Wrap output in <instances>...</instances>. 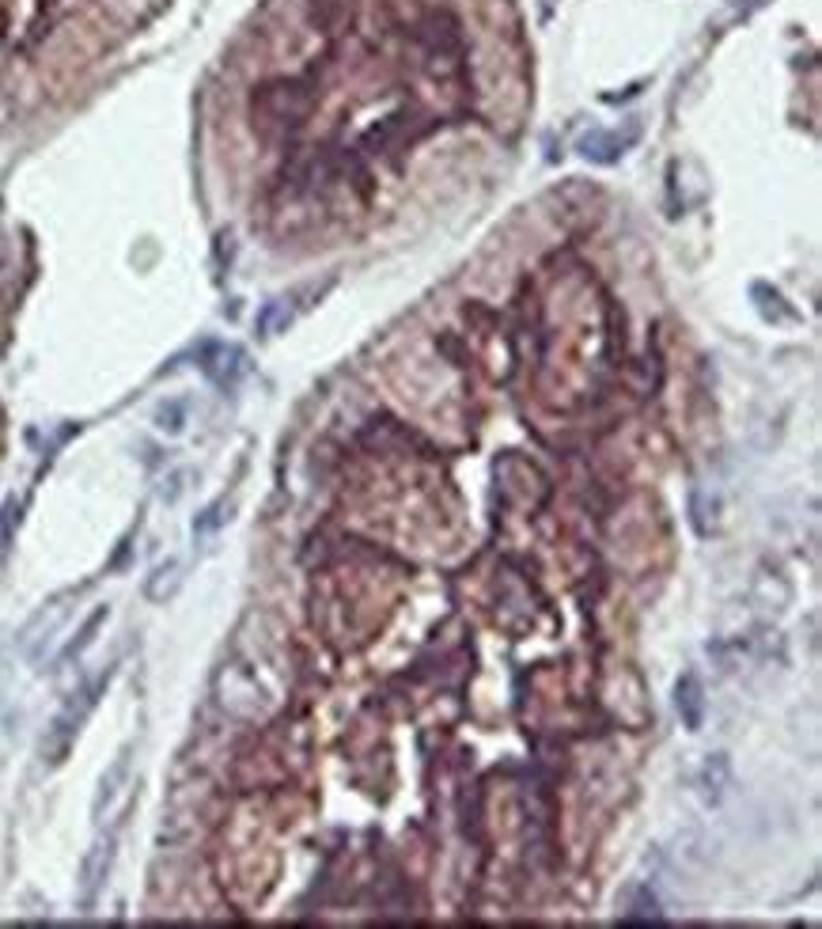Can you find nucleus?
<instances>
[{
  "mask_svg": "<svg viewBox=\"0 0 822 929\" xmlns=\"http://www.w3.org/2000/svg\"><path fill=\"white\" fill-rule=\"evenodd\" d=\"M156 421H160V429L179 432L182 429V407H163L160 413H156Z\"/></svg>",
  "mask_w": 822,
  "mask_h": 929,
  "instance_id": "9b49d317",
  "label": "nucleus"
},
{
  "mask_svg": "<svg viewBox=\"0 0 822 929\" xmlns=\"http://www.w3.org/2000/svg\"><path fill=\"white\" fill-rule=\"evenodd\" d=\"M179 585H182V566L174 562V558H168L163 566L152 569V577H148V585H144V596L152 603H168L171 596L179 592Z\"/></svg>",
  "mask_w": 822,
  "mask_h": 929,
  "instance_id": "6e6552de",
  "label": "nucleus"
},
{
  "mask_svg": "<svg viewBox=\"0 0 822 929\" xmlns=\"http://www.w3.org/2000/svg\"><path fill=\"white\" fill-rule=\"evenodd\" d=\"M107 683H110V671H103L99 679H91V683L80 687L77 695L64 702V710L53 717V725H50V736H46V743H42V756L50 759V762H61L64 759V751H69V743H72V736L80 732V725L88 721V713L96 710V702H99V695L107 691Z\"/></svg>",
  "mask_w": 822,
  "mask_h": 929,
  "instance_id": "f257e3e1",
  "label": "nucleus"
},
{
  "mask_svg": "<svg viewBox=\"0 0 822 929\" xmlns=\"http://www.w3.org/2000/svg\"><path fill=\"white\" fill-rule=\"evenodd\" d=\"M217 691H220V706L235 717H247V721H258V717L270 710V698H265V691L258 687V679L239 665H228L220 671Z\"/></svg>",
  "mask_w": 822,
  "mask_h": 929,
  "instance_id": "f03ea898",
  "label": "nucleus"
},
{
  "mask_svg": "<svg viewBox=\"0 0 822 929\" xmlns=\"http://www.w3.org/2000/svg\"><path fill=\"white\" fill-rule=\"evenodd\" d=\"M129 775H133V748H126L122 756L107 767V775L99 778V789H96V800H91V820L96 823H107L110 812L118 808V800H122L126 786H129Z\"/></svg>",
  "mask_w": 822,
  "mask_h": 929,
  "instance_id": "20e7f679",
  "label": "nucleus"
},
{
  "mask_svg": "<svg viewBox=\"0 0 822 929\" xmlns=\"http://www.w3.org/2000/svg\"><path fill=\"white\" fill-rule=\"evenodd\" d=\"M110 865H114V835H107V839H99L91 846L84 865H80V907L84 910L96 907L99 891H103L107 877H110Z\"/></svg>",
  "mask_w": 822,
  "mask_h": 929,
  "instance_id": "39448f33",
  "label": "nucleus"
},
{
  "mask_svg": "<svg viewBox=\"0 0 822 929\" xmlns=\"http://www.w3.org/2000/svg\"><path fill=\"white\" fill-rule=\"evenodd\" d=\"M724 781H728V759L724 756H713L705 762V775H701V793H705V800H720V793H724Z\"/></svg>",
  "mask_w": 822,
  "mask_h": 929,
  "instance_id": "9d476101",
  "label": "nucleus"
},
{
  "mask_svg": "<svg viewBox=\"0 0 822 929\" xmlns=\"http://www.w3.org/2000/svg\"><path fill=\"white\" fill-rule=\"evenodd\" d=\"M69 615H72L69 603H50L34 615L31 627L23 630V649H27V660H31V665H42L46 652L53 649L58 633L64 630V622H69Z\"/></svg>",
  "mask_w": 822,
  "mask_h": 929,
  "instance_id": "7ed1b4c3",
  "label": "nucleus"
},
{
  "mask_svg": "<svg viewBox=\"0 0 822 929\" xmlns=\"http://www.w3.org/2000/svg\"><path fill=\"white\" fill-rule=\"evenodd\" d=\"M110 619V607H96V611L88 615V622L84 627L77 630V638L69 641V646L61 649V657H58V665H72V660H80L84 657V649L91 646V641H96V633L103 630V622Z\"/></svg>",
  "mask_w": 822,
  "mask_h": 929,
  "instance_id": "1a4fd4ad",
  "label": "nucleus"
},
{
  "mask_svg": "<svg viewBox=\"0 0 822 929\" xmlns=\"http://www.w3.org/2000/svg\"><path fill=\"white\" fill-rule=\"evenodd\" d=\"M636 137H641V126H630V130H595V133H584L580 137V156H588V160L595 163H614L622 160L625 152L636 144Z\"/></svg>",
  "mask_w": 822,
  "mask_h": 929,
  "instance_id": "423d86ee",
  "label": "nucleus"
},
{
  "mask_svg": "<svg viewBox=\"0 0 822 929\" xmlns=\"http://www.w3.org/2000/svg\"><path fill=\"white\" fill-rule=\"evenodd\" d=\"M675 706H679L682 725H686L690 732H698L701 725H705V687H701L698 671H686V676L679 679V687H675Z\"/></svg>",
  "mask_w": 822,
  "mask_h": 929,
  "instance_id": "0eeeda50",
  "label": "nucleus"
}]
</instances>
